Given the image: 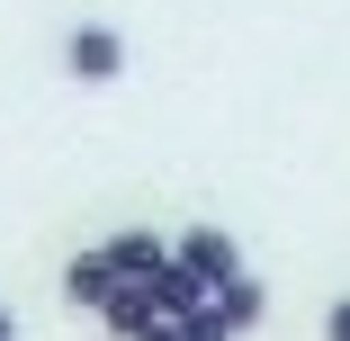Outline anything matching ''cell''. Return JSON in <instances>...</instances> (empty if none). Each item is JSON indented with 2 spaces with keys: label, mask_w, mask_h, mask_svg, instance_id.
Here are the masks:
<instances>
[{
  "label": "cell",
  "mask_w": 350,
  "mask_h": 341,
  "mask_svg": "<svg viewBox=\"0 0 350 341\" xmlns=\"http://www.w3.org/2000/svg\"><path fill=\"white\" fill-rule=\"evenodd\" d=\"M117 288H126V279H117V269H108V251H99V243H90V251H72V260H63V297H72L81 314H108V305H117Z\"/></svg>",
  "instance_id": "4"
},
{
  "label": "cell",
  "mask_w": 350,
  "mask_h": 341,
  "mask_svg": "<svg viewBox=\"0 0 350 341\" xmlns=\"http://www.w3.org/2000/svg\"><path fill=\"white\" fill-rule=\"evenodd\" d=\"M63 72L72 81H117L126 72V36L117 27H72L63 36Z\"/></svg>",
  "instance_id": "3"
},
{
  "label": "cell",
  "mask_w": 350,
  "mask_h": 341,
  "mask_svg": "<svg viewBox=\"0 0 350 341\" xmlns=\"http://www.w3.org/2000/svg\"><path fill=\"white\" fill-rule=\"evenodd\" d=\"M323 341H350V297H332V305H323Z\"/></svg>",
  "instance_id": "7"
},
{
  "label": "cell",
  "mask_w": 350,
  "mask_h": 341,
  "mask_svg": "<svg viewBox=\"0 0 350 341\" xmlns=\"http://www.w3.org/2000/svg\"><path fill=\"white\" fill-rule=\"evenodd\" d=\"M206 314H216V332H225V341H243V332H260V314H269V288L243 269V279H234L225 297H206Z\"/></svg>",
  "instance_id": "5"
},
{
  "label": "cell",
  "mask_w": 350,
  "mask_h": 341,
  "mask_svg": "<svg viewBox=\"0 0 350 341\" xmlns=\"http://www.w3.org/2000/svg\"><path fill=\"white\" fill-rule=\"evenodd\" d=\"M99 251H108V269H117L126 288H144V279H162V269H171V243H162L153 225H126V234H108Z\"/></svg>",
  "instance_id": "2"
},
{
  "label": "cell",
  "mask_w": 350,
  "mask_h": 341,
  "mask_svg": "<svg viewBox=\"0 0 350 341\" xmlns=\"http://www.w3.org/2000/svg\"><path fill=\"white\" fill-rule=\"evenodd\" d=\"M0 341H18V314H10V305H0Z\"/></svg>",
  "instance_id": "8"
},
{
  "label": "cell",
  "mask_w": 350,
  "mask_h": 341,
  "mask_svg": "<svg viewBox=\"0 0 350 341\" xmlns=\"http://www.w3.org/2000/svg\"><path fill=\"white\" fill-rule=\"evenodd\" d=\"M99 323H108L117 341H144V332H153V323H171V314H162V297H153V279H144V288H117V305H108Z\"/></svg>",
  "instance_id": "6"
},
{
  "label": "cell",
  "mask_w": 350,
  "mask_h": 341,
  "mask_svg": "<svg viewBox=\"0 0 350 341\" xmlns=\"http://www.w3.org/2000/svg\"><path fill=\"white\" fill-rule=\"evenodd\" d=\"M171 251H180V269H189V279H198L206 297H225V288L243 279V243H234L225 225H189V234H180Z\"/></svg>",
  "instance_id": "1"
}]
</instances>
